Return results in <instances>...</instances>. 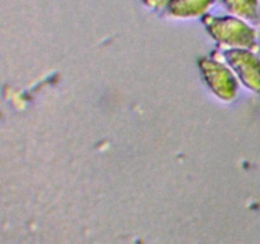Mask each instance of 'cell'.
Here are the masks:
<instances>
[{
  "instance_id": "3",
  "label": "cell",
  "mask_w": 260,
  "mask_h": 244,
  "mask_svg": "<svg viewBox=\"0 0 260 244\" xmlns=\"http://www.w3.org/2000/svg\"><path fill=\"white\" fill-rule=\"evenodd\" d=\"M147 5L152 8H160V7H164V5L169 4L170 0H145Z\"/></svg>"
},
{
  "instance_id": "2",
  "label": "cell",
  "mask_w": 260,
  "mask_h": 244,
  "mask_svg": "<svg viewBox=\"0 0 260 244\" xmlns=\"http://www.w3.org/2000/svg\"><path fill=\"white\" fill-rule=\"evenodd\" d=\"M234 14L246 19H255L259 13V0H222Z\"/></svg>"
},
{
  "instance_id": "1",
  "label": "cell",
  "mask_w": 260,
  "mask_h": 244,
  "mask_svg": "<svg viewBox=\"0 0 260 244\" xmlns=\"http://www.w3.org/2000/svg\"><path fill=\"white\" fill-rule=\"evenodd\" d=\"M216 0H170L168 10L174 17H197L207 12Z\"/></svg>"
}]
</instances>
